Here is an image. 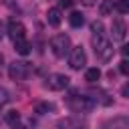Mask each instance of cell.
<instances>
[{
  "mask_svg": "<svg viewBox=\"0 0 129 129\" xmlns=\"http://www.w3.org/2000/svg\"><path fill=\"white\" fill-rule=\"evenodd\" d=\"M28 71H30V67L24 60H14L8 64V77L12 81H24L28 77Z\"/></svg>",
  "mask_w": 129,
  "mask_h": 129,
  "instance_id": "cell-3",
  "label": "cell"
},
{
  "mask_svg": "<svg viewBox=\"0 0 129 129\" xmlns=\"http://www.w3.org/2000/svg\"><path fill=\"white\" fill-rule=\"evenodd\" d=\"M79 2H81L83 6H93V4L97 2V0H79Z\"/></svg>",
  "mask_w": 129,
  "mask_h": 129,
  "instance_id": "cell-23",
  "label": "cell"
},
{
  "mask_svg": "<svg viewBox=\"0 0 129 129\" xmlns=\"http://www.w3.org/2000/svg\"><path fill=\"white\" fill-rule=\"evenodd\" d=\"M24 34H26V28L20 20H10L8 22V36L12 40H20V38H24Z\"/></svg>",
  "mask_w": 129,
  "mask_h": 129,
  "instance_id": "cell-8",
  "label": "cell"
},
{
  "mask_svg": "<svg viewBox=\"0 0 129 129\" xmlns=\"http://www.w3.org/2000/svg\"><path fill=\"white\" fill-rule=\"evenodd\" d=\"M69 83H71V79H69L67 75H60V73L48 75V79H46V87H48L50 91H62V89L69 87Z\"/></svg>",
  "mask_w": 129,
  "mask_h": 129,
  "instance_id": "cell-5",
  "label": "cell"
},
{
  "mask_svg": "<svg viewBox=\"0 0 129 129\" xmlns=\"http://www.w3.org/2000/svg\"><path fill=\"white\" fill-rule=\"evenodd\" d=\"M12 129H26V127H24V125H20V123H14V125H12Z\"/></svg>",
  "mask_w": 129,
  "mask_h": 129,
  "instance_id": "cell-24",
  "label": "cell"
},
{
  "mask_svg": "<svg viewBox=\"0 0 129 129\" xmlns=\"http://www.w3.org/2000/svg\"><path fill=\"white\" fill-rule=\"evenodd\" d=\"M14 50H16L18 54L26 56V54L30 52V44H28V40H24V38H20V40H14Z\"/></svg>",
  "mask_w": 129,
  "mask_h": 129,
  "instance_id": "cell-11",
  "label": "cell"
},
{
  "mask_svg": "<svg viewBox=\"0 0 129 129\" xmlns=\"http://www.w3.org/2000/svg\"><path fill=\"white\" fill-rule=\"evenodd\" d=\"M69 24H71L73 28H81V26L85 24V16H83L81 12H77V10H73L71 16H69Z\"/></svg>",
  "mask_w": 129,
  "mask_h": 129,
  "instance_id": "cell-10",
  "label": "cell"
},
{
  "mask_svg": "<svg viewBox=\"0 0 129 129\" xmlns=\"http://www.w3.org/2000/svg\"><path fill=\"white\" fill-rule=\"evenodd\" d=\"M69 64H71L73 71H79V69H83L87 64V54H85L83 46L71 48V52H69Z\"/></svg>",
  "mask_w": 129,
  "mask_h": 129,
  "instance_id": "cell-4",
  "label": "cell"
},
{
  "mask_svg": "<svg viewBox=\"0 0 129 129\" xmlns=\"http://www.w3.org/2000/svg\"><path fill=\"white\" fill-rule=\"evenodd\" d=\"M99 79H101V71H99L97 67L87 69V73H85V81H87V83H97Z\"/></svg>",
  "mask_w": 129,
  "mask_h": 129,
  "instance_id": "cell-13",
  "label": "cell"
},
{
  "mask_svg": "<svg viewBox=\"0 0 129 129\" xmlns=\"http://www.w3.org/2000/svg\"><path fill=\"white\" fill-rule=\"evenodd\" d=\"M93 48H95V54L103 62H109L113 58V46L103 34H93Z\"/></svg>",
  "mask_w": 129,
  "mask_h": 129,
  "instance_id": "cell-1",
  "label": "cell"
},
{
  "mask_svg": "<svg viewBox=\"0 0 129 129\" xmlns=\"http://www.w3.org/2000/svg\"><path fill=\"white\" fill-rule=\"evenodd\" d=\"M60 6H64V8H71V6H73V0H60Z\"/></svg>",
  "mask_w": 129,
  "mask_h": 129,
  "instance_id": "cell-22",
  "label": "cell"
},
{
  "mask_svg": "<svg viewBox=\"0 0 129 129\" xmlns=\"http://www.w3.org/2000/svg\"><path fill=\"white\" fill-rule=\"evenodd\" d=\"M119 71H121L125 77H129V60H127V58H125V60L119 64Z\"/></svg>",
  "mask_w": 129,
  "mask_h": 129,
  "instance_id": "cell-19",
  "label": "cell"
},
{
  "mask_svg": "<svg viewBox=\"0 0 129 129\" xmlns=\"http://www.w3.org/2000/svg\"><path fill=\"white\" fill-rule=\"evenodd\" d=\"M69 107L73 111H81V113H87L95 107V101H91L89 97H71L69 99Z\"/></svg>",
  "mask_w": 129,
  "mask_h": 129,
  "instance_id": "cell-6",
  "label": "cell"
},
{
  "mask_svg": "<svg viewBox=\"0 0 129 129\" xmlns=\"http://www.w3.org/2000/svg\"><path fill=\"white\" fill-rule=\"evenodd\" d=\"M50 48H52V54L56 58L67 56L71 52V38H69V34H56V36H52Z\"/></svg>",
  "mask_w": 129,
  "mask_h": 129,
  "instance_id": "cell-2",
  "label": "cell"
},
{
  "mask_svg": "<svg viewBox=\"0 0 129 129\" xmlns=\"http://www.w3.org/2000/svg\"><path fill=\"white\" fill-rule=\"evenodd\" d=\"M2 36H4V28H2V22H0V40H2Z\"/></svg>",
  "mask_w": 129,
  "mask_h": 129,
  "instance_id": "cell-25",
  "label": "cell"
},
{
  "mask_svg": "<svg viewBox=\"0 0 129 129\" xmlns=\"http://www.w3.org/2000/svg\"><path fill=\"white\" fill-rule=\"evenodd\" d=\"M8 101H10V93L6 89H0V107H4Z\"/></svg>",
  "mask_w": 129,
  "mask_h": 129,
  "instance_id": "cell-17",
  "label": "cell"
},
{
  "mask_svg": "<svg viewBox=\"0 0 129 129\" xmlns=\"http://www.w3.org/2000/svg\"><path fill=\"white\" fill-rule=\"evenodd\" d=\"M121 95H123V97H127V99H129V81H127V83H125V85H123V87H121Z\"/></svg>",
  "mask_w": 129,
  "mask_h": 129,
  "instance_id": "cell-20",
  "label": "cell"
},
{
  "mask_svg": "<svg viewBox=\"0 0 129 129\" xmlns=\"http://www.w3.org/2000/svg\"><path fill=\"white\" fill-rule=\"evenodd\" d=\"M46 20L50 26H58L62 22V14H60V8H48L46 12Z\"/></svg>",
  "mask_w": 129,
  "mask_h": 129,
  "instance_id": "cell-9",
  "label": "cell"
},
{
  "mask_svg": "<svg viewBox=\"0 0 129 129\" xmlns=\"http://www.w3.org/2000/svg\"><path fill=\"white\" fill-rule=\"evenodd\" d=\"M115 10L119 14H127L129 12V0H115Z\"/></svg>",
  "mask_w": 129,
  "mask_h": 129,
  "instance_id": "cell-14",
  "label": "cell"
},
{
  "mask_svg": "<svg viewBox=\"0 0 129 129\" xmlns=\"http://www.w3.org/2000/svg\"><path fill=\"white\" fill-rule=\"evenodd\" d=\"M48 111H52V105H50V103H38V105H36V113L44 115V113H48Z\"/></svg>",
  "mask_w": 129,
  "mask_h": 129,
  "instance_id": "cell-16",
  "label": "cell"
},
{
  "mask_svg": "<svg viewBox=\"0 0 129 129\" xmlns=\"http://www.w3.org/2000/svg\"><path fill=\"white\" fill-rule=\"evenodd\" d=\"M91 30H93V34H103V22H93L91 24Z\"/></svg>",
  "mask_w": 129,
  "mask_h": 129,
  "instance_id": "cell-18",
  "label": "cell"
},
{
  "mask_svg": "<svg viewBox=\"0 0 129 129\" xmlns=\"http://www.w3.org/2000/svg\"><path fill=\"white\" fill-rule=\"evenodd\" d=\"M113 8H115V2H113V0H101V4H99V14H101V16H109V14L113 12Z\"/></svg>",
  "mask_w": 129,
  "mask_h": 129,
  "instance_id": "cell-12",
  "label": "cell"
},
{
  "mask_svg": "<svg viewBox=\"0 0 129 129\" xmlns=\"http://www.w3.org/2000/svg\"><path fill=\"white\" fill-rule=\"evenodd\" d=\"M125 36H127L125 20L117 16V18L113 20V24H111V38H113V40H117V42H121V40H125Z\"/></svg>",
  "mask_w": 129,
  "mask_h": 129,
  "instance_id": "cell-7",
  "label": "cell"
},
{
  "mask_svg": "<svg viewBox=\"0 0 129 129\" xmlns=\"http://www.w3.org/2000/svg\"><path fill=\"white\" fill-rule=\"evenodd\" d=\"M2 62H4V56H2V54H0V67H2Z\"/></svg>",
  "mask_w": 129,
  "mask_h": 129,
  "instance_id": "cell-26",
  "label": "cell"
},
{
  "mask_svg": "<svg viewBox=\"0 0 129 129\" xmlns=\"http://www.w3.org/2000/svg\"><path fill=\"white\" fill-rule=\"evenodd\" d=\"M121 54H123L125 58H129V44H125V46H121Z\"/></svg>",
  "mask_w": 129,
  "mask_h": 129,
  "instance_id": "cell-21",
  "label": "cell"
},
{
  "mask_svg": "<svg viewBox=\"0 0 129 129\" xmlns=\"http://www.w3.org/2000/svg\"><path fill=\"white\" fill-rule=\"evenodd\" d=\"M4 121H6V123H10V125L18 123V121H20V115H18V111H8V113L4 115Z\"/></svg>",
  "mask_w": 129,
  "mask_h": 129,
  "instance_id": "cell-15",
  "label": "cell"
}]
</instances>
